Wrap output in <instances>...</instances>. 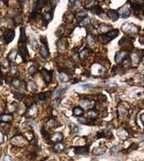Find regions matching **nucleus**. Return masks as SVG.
Wrapping results in <instances>:
<instances>
[{
    "label": "nucleus",
    "instance_id": "nucleus-43",
    "mask_svg": "<svg viewBox=\"0 0 144 161\" xmlns=\"http://www.w3.org/2000/svg\"><path fill=\"white\" fill-rule=\"evenodd\" d=\"M10 72H11L12 74H15L17 72V67H16V65H11V66H10Z\"/></svg>",
    "mask_w": 144,
    "mask_h": 161
},
{
    "label": "nucleus",
    "instance_id": "nucleus-34",
    "mask_svg": "<svg viewBox=\"0 0 144 161\" xmlns=\"http://www.w3.org/2000/svg\"><path fill=\"white\" fill-rule=\"evenodd\" d=\"M41 135H42V137L44 138V139H48L50 138L49 136V134H48V133L46 132V130L45 129V128L44 127H42L41 129Z\"/></svg>",
    "mask_w": 144,
    "mask_h": 161
},
{
    "label": "nucleus",
    "instance_id": "nucleus-36",
    "mask_svg": "<svg viewBox=\"0 0 144 161\" xmlns=\"http://www.w3.org/2000/svg\"><path fill=\"white\" fill-rule=\"evenodd\" d=\"M88 114V117L90 118H94L97 117V115H98V114H97V112L94 111V110H90Z\"/></svg>",
    "mask_w": 144,
    "mask_h": 161
},
{
    "label": "nucleus",
    "instance_id": "nucleus-46",
    "mask_svg": "<svg viewBox=\"0 0 144 161\" xmlns=\"http://www.w3.org/2000/svg\"><path fill=\"white\" fill-rule=\"evenodd\" d=\"M72 127H73V128H71V129L73 130V132L75 133H78V130H79V129H78V127L76 126V125H74V124H72Z\"/></svg>",
    "mask_w": 144,
    "mask_h": 161
},
{
    "label": "nucleus",
    "instance_id": "nucleus-47",
    "mask_svg": "<svg viewBox=\"0 0 144 161\" xmlns=\"http://www.w3.org/2000/svg\"><path fill=\"white\" fill-rule=\"evenodd\" d=\"M104 152H105V149H99L98 150H95V154H97V155H100V154H102Z\"/></svg>",
    "mask_w": 144,
    "mask_h": 161
},
{
    "label": "nucleus",
    "instance_id": "nucleus-31",
    "mask_svg": "<svg viewBox=\"0 0 144 161\" xmlns=\"http://www.w3.org/2000/svg\"><path fill=\"white\" fill-rule=\"evenodd\" d=\"M67 86H65L64 88H59V89H58V90L55 92V95H54L55 97H58L61 94H62V93L64 92L65 91L67 90Z\"/></svg>",
    "mask_w": 144,
    "mask_h": 161
},
{
    "label": "nucleus",
    "instance_id": "nucleus-10",
    "mask_svg": "<svg viewBox=\"0 0 144 161\" xmlns=\"http://www.w3.org/2000/svg\"><path fill=\"white\" fill-rule=\"evenodd\" d=\"M107 16L109 17L112 21H116V20H118V19H119L120 14H119V13H118L117 11H115V10L111 9L108 11Z\"/></svg>",
    "mask_w": 144,
    "mask_h": 161
},
{
    "label": "nucleus",
    "instance_id": "nucleus-56",
    "mask_svg": "<svg viewBox=\"0 0 144 161\" xmlns=\"http://www.w3.org/2000/svg\"><path fill=\"white\" fill-rule=\"evenodd\" d=\"M1 52H2L1 51V46H0V56H1Z\"/></svg>",
    "mask_w": 144,
    "mask_h": 161
},
{
    "label": "nucleus",
    "instance_id": "nucleus-4",
    "mask_svg": "<svg viewBox=\"0 0 144 161\" xmlns=\"http://www.w3.org/2000/svg\"><path fill=\"white\" fill-rule=\"evenodd\" d=\"M128 57V53L126 50H120L116 53L115 56V60L117 64H120V62H123L125 59H126Z\"/></svg>",
    "mask_w": 144,
    "mask_h": 161
},
{
    "label": "nucleus",
    "instance_id": "nucleus-51",
    "mask_svg": "<svg viewBox=\"0 0 144 161\" xmlns=\"http://www.w3.org/2000/svg\"><path fill=\"white\" fill-rule=\"evenodd\" d=\"M3 133H0V143H3Z\"/></svg>",
    "mask_w": 144,
    "mask_h": 161
},
{
    "label": "nucleus",
    "instance_id": "nucleus-30",
    "mask_svg": "<svg viewBox=\"0 0 144 161\" xmlns=\"http://www.w3.org/2000/svg\"><path fill=\"white\" fill-rule=\"evenodd\" d=\"M12 85H13V86H14L15 88H20V86H21V80H19V79H13L12 80Z\"/></svg>",
    "mask_w": 144,
    "mask_h": 161
},
{
    "label": "nucleus",
    "instance_id": "nucleus-20",
    "mask_svg": "<svg viewBox=\"0 0 144 161\" xmlns=\"http://www.w3.org/2000/svg\"><path fill=\"white\" fill-rule=\"evenodd\" d=\"M37 112H38L37 107H36V106H35V105H33V106H31L30 107H29L28 114H29V116H32V117H35V116H36Z\"/></svg>",
    "mask_w": 144,
    "mask_h": 161
},
{
    "label": "nucleus",
    "instance_id": "nucleus-27",
    "mask_svg": "<svg viewBox=\"0 0 144 161\" xmlns=\"http://www.w3.org/2000/svg\"><path fill=\"white\" fill-rule=\"evenodd\" d=\"M73 113L76 117H80V116H82L83 114H84V110H83L81 107H74Z\"/></svg>",
    "mask_w": 144,
    "mask_h": 161
},
{
    "label": "nucleus",
    "instance_id": "nucleus-22",
    "mask_svg": "<svg viewBox=\"0 0 144 161\" xmlns=\"http://www.w3.org/2000/svg\"><path fill=\"white\" fill-rule=\"evenodd\" d=\"M57 45L59 49H65L67 46V42L66 40H59L57 42Z\"/></svg>",
    "mask_w": 144,
    "mask_h": 161
},
{
    "label": "nucleus",
    "instance_id": "nucleus-26",
    "mask_svg": "<svg viewBox=\"0 0 144 161\" xmlns=\"http://www.w3.org/2000/svg\"><path fill=\"white\" fill-rule=\"evenodd\" d=\"M13 118H14V117H13L12 114H4V115H3V116L1 117L2 121H3V122H10V121L13 120Z\"/></svg>",
    "mask_w": 144,
    "mask_h": 161
},
{
    "label": "nucleus",
    "instance_id": "nucleus-54",
    "mask_svg": "<svg viewBox=\"0 0 144 161\" xmlns=\"http://www.w3.org/2000/svg\"><path fill=\"white\" fill-rule=\"evenodd\" d=\"M2 5H3V2H2V1H0V8L2 7Z\"/></svg>",
    "mask_w": 144,
    "mask_h": 161
},
{
    "label": "nucleus",
    "instance_id": "nucleus-44",
    "mask_svg": "<svg viewBox=\"0 0 144 161\" xmlns=\"http://www.w3.org/2000/svg\"><path fill=\"white\" fill-rule=\"evenodd\" d=\"M14 97H15L17 99H22L23 97H25V95L22 94V93H18V92H16V93H14Z\"/></svg>",
    "mask_w": 144,
    "mask_h": 161
},
{
    "label": "nucleus",
    "instance_id": "nucleus-37",
    "mask_svg": "<svg viewBox=\"0 0 144 161\" xmlns=\"http://www.w3.org/2000/svg\"><path fill=\"white\" fill-rule=\"evenodd\" d=\"M95 5H96V3H95L94 1H89V2H87V3H86L85 7L87 8H92Z\"/></svg>",
    "mask_w": 144,
    "mask_h": 161
},
{
    "label": "nucleus",
    "instance_id": "nucleus-17",
    "mask_svg": "<svg viewBox=\"0 0 144 161\" xmlns=\"http://www.w3.org/2000/svg\"><path fill=\"white\" fill-rule=\"evenodd\" d=\"M40 54H41V56L43 57V58H47V57L50 56V52H49V50H48L47 46L42 45L41 47V50H40Z\"/></svg>",
    "mask_w": 144,
    "mask_h": 161
},
{
    "label": "nucleus",
    "instance_id": "nucleus-48",
    "mask_svg": "<svg viewBox=\"0 0 144 161\" xmlns=\"http://www.w3.org/2000/svg\"><path fill=\"white\" fill-rule=\"evenodd\" d=\"M78 122H81V123H86V120H85V118H78Z\"/></svg>",
    "mask_w": 144,
    "mask_h": 161
},
{
    "label": "nucleus",
    "instance_id": "nucleus-35",
    "mask_svg": "<svg viewBox=\"0 0 144 161\" xmlns=\"http://www.w3.org/2000/svg\"><path fill=\"white\" fill-rule=\"evenodd\" d=\"M76 16L77 17H86L87 16V12L85 10H79L76 13Z\"/></svg>",
    "mask_w": 144,
    "mask_h": 161
},
{
    "label": "nucleus",
    "instance_id": "nucleus-19",
    "mask_svg": "<svg viewBox=\"0 0 144 161\" xmlns=\"http://www.w3.org/2000/svg\"><path fill=\"white\" fill-rule=\"evenodd\" d=\"M117 136L120 138L121 140H125L128 138V133L125 129H120L117 132Z\"/></svg>",
    "mask_w": 144,
    "mask_h": 161
},
{
    "label": "nucleus",
    "instance_id": "nucleus-24",
    "mask_svg": "<svg viewBox=\"0 0 144 161\" xmlns=\"http://www.w3.org/2000/svg\"><path fill=\"white\" fill-rule=\"evenodd\" d=\"M64 148H65V145L63 144V143H58L56 145H55L54 150H55V152H57V153H60V152H62L64 150Z\"/></svg>",
    "mask_w": 144,
    "mask_h": 161
},
{
    "label": "nucleus",
    "instance_id": "nucleus-29",
    "mask_svg": "<svg viewBox=\"0 0 144 161\" xmlns=\"http://www.w3.org/2000/svg\"><path fill=\"white\" fill-rule=\"evenodd\" d=\"M88 50L87 48L84 49V50H83L79 54V56H80V59H81V60H84V59L88 57Z\"/></svg>",
    "mask_w": 144,
    "mask_h": 161
},
{
    "label": "nucleus",
    "instance_id": "nucleus-57",
    "mask_svg": "<svg viewBox=\"0 0 144 161\" xmlns=\"http://www.w3.org/2000/svg\"></svg>",
    "mask_w": 144,
    "mask_h": 161
},
{
    "label": "nucleus",
    "instance_id": "nucleus-21",
    "mask_svg": "<svg viewBox=\"0 0 144 161\" xmlns=\"http://www.w3.org/2000/svg\"><path fill=\"white\" fill-rule=\"evenodd\" d=\"M48 125H49V127H51V128H57L61 126V123L58 121H57L55 119H51L49 122H48Z\"/></svg>",
    "mask_w": 144,
    "mask_h": 161
},
{
    "label": "nucleus",
    "instance_id": "nucleus-32",
    "mask_svg": "<svg viewBox=\"0 0 144 161\" xmlns=\"http://www.w3.org/2000/svg\"><path fill=\"white\" fill-rule=\"evenodd\" d=\"M36 71H37L36 67L34 66V65H31V66H29V69H28V74H29V75H31V76L35 75V74L36 73Z\"/></svg>",
    "mask_w": 144,
    "mask_h": 161
},
{
    "label": "nucleus",
    "instance_id": "nucleus-23",
    "mask_svg": "<svg viewBox=\"0 0 144 161\" xmlns=\"http://www.w3.org/2000/svg\"><path fill=\"white\" fill-rule=\"evenodd\" d=\"M27 87H28V90L30 91V92H35L37 86H36V84L33 80H29L28 82V85H27Z\"/></svg>",
    "mask_w": 144,
    "mask_h": 161
},
{
    "label": "nucleus",
    "instance_id": "nucleus-53",
    "mask_svg": "<svg viewBox=\"0 0 144 161\" xmlns=\"http://www.w3.org/2000/svg\"><path fill=\"white\" fill-rule=\"evenodd\" d=\"M2 35H3V32H2V30L0 29V37H1Z\"/></svg>",
    "mask_w": 144,
    "mask_h": 161
},
{
    "label": "nucleus",
    "instance_id": "nucleus-38",
    "mask_svg": "<svg viewBox=\"0 0 144 161\" xmlns=\"http://www.w3.org/2000/svg\"><path fill=\"white\" fill-rule=\"evenodd\" d=\"M38 98H39L40 101H45L46 98H47V96H46V93L43 92V93H40L39 96H38Z\"/></svg>",
    "mask_w": 144,
    "mask_h": 161
},
{
    "label": "nucleus",
    "instance_id": "nucleus-28",
    "mask_svg": "<svg viewBox=\"0 0 144 161\" xmlns=\"http://www.w3.org/2000/svg\"><path fill=\"white\" fill-rule=\"evenodd\" d=\"M80 105H81L83 107H84V108H89L91 107V105H92V103H91V101L88 100H82L80 101Z\"/></svg>",
    "mask_w": 144,
    "mask_h": 161
},
{
    "label": "nucleus",
    "instance_id": "nucleus-16",
    "mask_svg": "<svg viewBox=\"0 0 144 161\" xmlns=\"http://www.w3.org/2000/svg\"><path fill=\"white\" fill-rule=\"evenodd\" d=\"M16 56H17V50H15V49H13V50H10L9 53H8L7 58H8V60L9 62L13 63L14 60H15Z\"/></svg>",
    "mask_w": 144,
    "mask_h": 161
},
{
    "label": "nucleus",
    "instance_id": "nucleus-33",
    "mask_svg": "<svg viewBox=\"0 0 144 161\" xmlns=\"http://www.w3.org/2000/svg\"><path fill=\"white\" fill-rule=\"evenodd\" d=\"M29 44L31 45V47L33 48V50H35L38 47V43L35 39H31L29 40Z\"/></svg>",
    "mask_w": 144,
    "mask_h": 161
},
{
    "label": "nucleus",
    "instance_id": "nucleus-5",
    "mask_svg": "<svg viewBox=\"0 0 144 161\" xmlns=\"http://www.w3.org/2000/svg\"><path fill=\"white\" fill-rule=\"evenodd\" d=\"M52 73H53L52 71H47V70H46V69H42L41 75H42V77H43V79L45 80L46 85H48L51 81H52V76H53Z\"/></svg>",
    "mask_w": 144,
    "mask_h": 161
},
{
    "label": "nucleus",
    "instance_id": "nucleus-50",
    "mask_svg": "<svg viewBox=\"0 0 144 161\" xmlns=\"http://www.w3.org/2000/svg\"><path fill=\"white\" fill-rule=\"evenodd\" d=\"M78 2L77 1H69V3H68V5H70V6H73L74 5V4H76Z\"/></svg>",
    "mask_w": 144,
    "mask_h": 161
},
{
    "label": "nucleus",
    "instance_id": "nucleus-40",
    "mask_svg": "<svg viewBox=\"0 0 144 161\" xmlns=\"http://www.w3.org/2000/svg\"><path fill=\"white\" fill-rule=\"evenodd\" d=\"M82 87L84 89H86V88H94L96 87V86L95 85H93V84H84L82 85Z\"/></svg>",
    "mask_w": 144,
    "mask_h": 161
},
{
    "label": "nucleus",
    "instance_id": "nucleus-1",
    "mask_svg": "<svg viewBox=\"0 0 144 161\" xmlns=\"http://www.w3.org/2000/svg\"><path fill=\"white\" fill-rule=\"evenodd\" d=\"M118 35H119V30H118L117 29H112V30H110L109 32H107L105 34H102L101 35H99V40H100L101 43L106 44L108 42L111 41L113 39H115L116 36H118Z\"/></svg>",
    "mask_w": 144,
    "mask_h": 161
},
{
    "label": "nucleus",
    "instance_id": "nucleus-14",
    "mask_svg": "<svg viewBox=\"0 0 144 161\" xmlns=\"http://www.w3.org/2000/svg\"><path fill=\"white\" fill-rule=\"evenodd\" d=\"M90 12L92 13L93 14H96V15H100L101 14L104 13V9L100 6H98V5H95L92 8H90Z\"/></svg>",
    "mask_w": 144,
    "mask_h": 161
},
{
    "label": "nucleus",
    "instance_id": "nucleus-18",
    "mask_svg": "<svg viewBox=\"0 0 144 161\" xmlns=\"http://www.w3.org/2000/svg\"><path fill=\"white\" fill-rule=\"evenodd\" d=\"M111 29V25L107 24H102L99 25V30L100 31V32H102L103 34L109 32Z\"/></svg>",
    "mask_w": 144,
    "mask_h": 161
},
{
    "label": "nucleus",
    "instance_id": "nucleus-2",
    "mask_svg": "<svg viewBox=\"0 0 144 161\" xmlns=\"http://www.w3.org/2000/svg\"><path fill=\"white\" fill-rule=\"evenodd\" d=\"M121 29L124 33L130 35V34H137L140 30V27L132 23H125L122 24Z\"/></svg>",
    "mask_w": 144,
    "mask_h": 161
},
{
    "label": "nucleus",
    "instance_id": "nucleus-49",
    "mask_svg": "<svg viewBox=\"0 0 144 161\" xmlns=\"http://www.w3.org/2000/svg\"><path fill=\"white\" fill-rule=\"evenodd\" d=\"M3 161H11V159H10V157L8 155H6L3 159Z\"/></svg>",
    "mask_w": 144,
    "mask_h": 161
},
{
    "label": "nucleus",
    "instance_id": "nucleus-55",
    "mask_svg": "<svg viewBox=\"0 0 144 161\" xmlns=\"http://www.w3.org/2000/svg\"><path fill=\"white\" fill-rule=\"evenodd\" d=\"M2 76V71H1V70H0V77Z\"/></svg>",
    "mask_w": 144,
    "mask_h": 161
},
{
    "label": "nucleus",
    "instance_id": "nucleus-52",
    "mask_svg": "<svg viewBox=\"0 0 144 161\" xmlns=\"http://www.w3.org/2000/svg\"><path fill=\"white\" fill-rule=\"evenodd\" d=\"M141 122H142V123H144V116H143V114L141 116Z\"/></svg>",
    "mask_w": 144,
    "mask_h": 161
},
{
    "label": "nucleus",
    "instance_id": "nucleus-13",
    "mask_svg": "<svg viewBox=\"0 0 144 161\" xmlns=\"http://www.w3.org/2000/svg\"><path fill=\"white\" fill-rule=\"evenodd\" d=\"M27 41V37L25 35V28H21L20 29V40H19V44H25Z\"/></svg>",
    "mask_w": 144,
    "mask_h": 161
},
{
    "label": "nucleus",
    "instance_id": "nucleus-11",
    "mask_svg": "<svg viewBox=\"0 0 144 161\" xmlns=\"http://www.w3.org/2000/svg\"><path fill=\"white\" fill-rule=\"evenodd\" d=\"M53 8H52L51 11H48V12H46L43 14V15H41V18H43V20L46 21V24L49 23L52 21V18H53Z\"/></svg>",
    "mask_w": 144,
    "mask_h": 161
},
{
    "label": "nucleus",
    "instance_id": "nucleus-45",
    "mask_svg": "<svg viewBox=\"0 0 144 161\" xmlns=\"http://www.w3.org/2000/svg\"><path fill=\"white\" fill-rule=\"evenodd\" d=\"M87 40H88V44H93L94 43V39H93L91 35H88V36H87Z\"/></svg>",
    "mask_w": 144,
    "mask_h": 161
},
{
    "label": "nucleus",
    "instance_id": "nucleus-7",
    "mask_svg": "<svg viewBox=\"0 0 144 161\" xmlns=\"http://www.w3.org/2000/svg\"><path fill=\"white\" fill-rule=\"evenodd\" d=\"M119 44L121 47H124L125 50H130L132 47V41L126 37H123L120 40Z\"/></svg>",
    "mask_w": 144,
    "mask_h": 161
},
{
    "label": "nucleus",
    "instance_id": "nucleus-42",
    "mask_svg": "<svg viewBox=\"0 0 144 161\" xmlns=\"http://www.w3.org/2000/svg\"><path fill=\"white\" fill-rule=\"evenodd\" d=\"M22 20L23 19H22V17H21V15H18L14 18V23H16V24H19L21 21H22Z\"/></svg>",
    "mask_w": 144,
    "mask_h": 161
},
{
    "label": "nucleus",
    "instance_id": "nucleus-15",
    "mask_svg": "<svg viewBox=\"0 0 144 161\" xmlns=\"http://www.w3.org/2000/svg\"><path fill=\"white\" fill-rule=\"evenodd\" d=\"M50 139L52 142H57V143H58V142H61L63 139V136L62 133H53L52 136H50Z\"/></svg>",
    "mask_w": 144,
    "mask_h": 161
},
{
    "label": "nucleus",
    "instance_id": "nucleus-6",
    "mask_svg": "<svg viewBox=\"0 0 144 161\" xmlns=\"http://www.w3.org/2000/svg\"><path fill=\"white\" fill-rule=\"evenodd\" d=\"M14 36H15V31L14 29H8L7 32L3 35V39L5 40V43H11L12 40L14 39Z\"/></svg>",
    "mask_w": 144,
    "mask_h": 161
},
{
    "label": "nucleus",
    "instance_id": "nucleus-3",
    "mask_svg": "<svg viewBox=\"0 0 144 161\" xmlns=\"http://www.w3.org/2000/svg\"><path fill=\"white\" fill-rule=\"evenodd\" d=\"M19 50H20V56L22 57L23 59V61L24 62H26L28 60V58H29V51H28V49H27L26 45L25 44H19Z\"/></svg>",
    "mask_w": 144,
    "mask_h": 161
},
{
    "label": "nucleus",
    "instance_id": "nucleus-8",
    "mask_svg": "<svg viewBox=\"0 0 144 161\" xmlns=\"http://www.w3.org/2000/svg\"><path fill=\"white\" fill-rule=\"evenodd\" d=\"M89 151L88 146H83V147H76L74 149V152L78 155H83V154H87Z\"/></svg>",
    "mask_w": 144,
    "mask_h": 161
},
{
    "label": "nucleus",
    "instance_id": "nucleus-12",
    "mask_svg": "<svg viewBox=\"0 0 144 161\" xmlns=\"http://www.w3.org/2000/svg\"><path fill=\"white\" fill-rule=\"evenodd\" d=\"M119 14L121 15L122 18H127L131 15V10L129 9L128 7H126V6H125V7L121 8L120 9V13Z\"/></svg>",
    "mask_w": 144,
    "mask_h": 161
},
{
    "label": "nucleus",
    "instance_id": "nucleus-39",
    "mask_svg": "<svg viewBox=\"0 0 144 161\" xmlns=\"http://www.w3.org/2000/svg\"><path fill=\"white\" fill-rule=\"evenodd\" d=\"M131 60H132L134 62H138L139 60H140V59H139V57H138V55L136 54V53H134V54H132V59Z\"/></svg>",
    "mask_w": 144,
    "mask_h": 161
},
{
    "label": "nucleus",
    "instance_id": "nucleus-41",
    "mask_svg": "<svg viewBox=\"0 0 144 161\" xmlns=\"http://www.w3.org/2000/svg\"><path fill=\"white\" fill-rule=\"evenodd\" d=\"M90 23V19L89 18H85L82 20L81 22V24L82 25H88V24Z\"/></svg>",
    "mask_w": 144,
    "mask_h": 161
},
{
    "label": "nucleus",
    "instance_id": "nucleus-25",
    "mask_svg": "<svg viewBox=\"0 0 144 161\" xmlns=\"http://www.w3.org/2000/svg\"><path fill=\"white\" fill-rule=\"evenodd\" d=\"M59 79L62 82H67L69 80V77L64 72H60L59 73Z\"/></svg>",
    "mask_w": 144,
    "mask_h": 161
},
{
    "label": "nucleus",
    "instance_id": "nucleus-9",
    "mask_svg": "<svg viewBox=\"0 0 144 161\" xmlns=\"http://www.w3.org/2000/svg\"><path fill=\"white\" fill-rule=\"evenodd\" d=\"M11 143L16 146H22L25 143V139L22 136H16L11 140Z\"/></svg>",
    "mask_w": 144,
    "mask_h": 161
}]
</instances>
